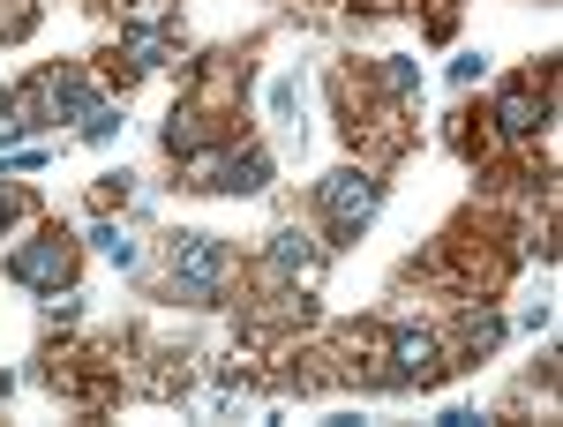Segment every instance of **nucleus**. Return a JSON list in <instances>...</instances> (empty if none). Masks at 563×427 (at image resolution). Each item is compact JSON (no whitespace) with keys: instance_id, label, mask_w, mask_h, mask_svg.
<instances>
[{"instance_id":"f257e3e1","label":"nucleus","mask_w":563,"mask_h":427,"mask_svg":"<svg viewBox=\"0 0 563 427\" xmlns=\"http://www.w3.org/2000/svg\"><path fill=\"white\" fill-rule=\"evenodd\" d=\"M323 211H331V233H361V217L376 211V180L331 172V180H323Z\"/></svg>"},{"instance_id":"f03ea898","label":"nucleus","mask_w":563,"mask_h":427,"mask_svg":"<svg viewBox=\"0 0 563 427\" xmlns=\"http://www.w3.org/2000/svg\"><path fill=\"white\" fill-rule=\"evenodd\" d=\"M8 270H15L23 285H45V293H60V285L76 278V248H68V240L53 233V240H38V248H23V256L8 262Z\"/></svg>"},{"instance_id":"7ed1b4c3","label":"nucleus","mask_w":563,"mask_h":427,"mask_svg":"<svg viewBox=\"0 0 563 427\" xmlns=\"http://www.w3.org/2000/svg\"><path fill=\"white\" fill-rule=\"evenodd\" d=\"M196 188H263V158L256 150H225V158H188Z\"/></svg>"},{"instance_id":"20e7f679","label":"nucleus","mask_w":563,"mask_h":427,"mask_svg":"<svg viewBox=\"0 0 563 427\" xmlns=\"http://www.w3.org/2000/svg\"><path fill=\"white\" fill-rule=\"evenodd\" d=\"M218 270H225V256H218L211 240H180V256H174V278L188 285V293H211V285H218Z\"/></svg>"},{"instance_id":"39448f33","label":"nucleus","mask_w":563,"mask_h":427,"mask_svg":"<svg viewBox=\"0 0 563 427\" xmlns=\"http://www.w3.org/2000/svg\"><path fill=\"white\" fill-rule=\"evenodd\" d=\"M398 375H406V383H413V375H435V345L406 330V338H398Z\"/></svg>"},{"instance_id":"423d86ee","label":"nucleus","mask_w":563,"mask_h":427,"mask_svg":"<svg viewBox=\"0 0 563 427\" xmlns=\"http://www.w3.org/2000/svg\"><path fill=\"white\" fill-rule=\"evenodd\" d=\"M504 121H511V128H541V121H533V98H526V90H511V98H504Z\"/></svg>"},{"instance_id":"0eeeda50","label":"nucleus","mask_w":563,"mask_h":427,"mask_svg":"<svg viewBox=\"0 0 563 427\" xmlns=\"http://www.w3.org/2000/svg\"><path fill=\"white\" fill-rule=\"evenodd\" d=\"M8 211H15V195H0V225H8Z\"/></svg>"}]
</instances>
